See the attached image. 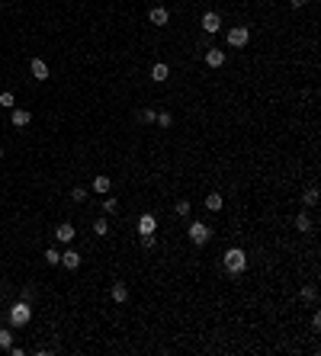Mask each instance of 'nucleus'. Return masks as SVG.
Listing matches in <instances>:
<instances>
[{
	"mask_svg": "<svg viewBox=\"0 0 321 356\" xmlns=\"http://www.w3.org/2000/svg\"><path fill=\"white\" fill-rule=\"evenodd\" d=\"M225 270H228V273H244V270H248V254H244L241 247L225 250Z\"/></svg>",
	"mask_w": 321,
	"mask_h": 356,
	"instance_id": "nucleus-1",
	"label": "nucleus"
},
{
	"mask_svg": "<svg viewBox=\"0 0 321 356\" xmlns=\"http://www.w3.org/2000/svg\"><path fill=\"white\" fill-rule=\"evenodd\" d=\"M29 321H32V305L26 302V298L10 308V324H13V327H26Z\"/></svg>",
	"mask_w": 321,
	"mask_h": 356,
	"instance_id": "nucleus-2",
	"label": "nucleus"
},
{
	"mask_svg": "<svg viewBox=\"0 0 321 356\" xmlns=\"http://www.w3.org/2000/svg\"><path fill=\"white\" fill-rule=\"evenodd\" d=\"M187 235H190V241H193V244H206L209 237H212V228H209L206 222H193L187 228Z\"/></svg>",
	"mask_w": 321,
	"mask_h": 356,
	"instance_id": "nucleus-3",
	"label": "nucleus"
},
{
	"mask_svg": "<svg viewBox=\"0 0 321 356\" xmlns=\"http://www.w3.org/2000/svg\"><path fill=\"white\" fill-rule=\"evenodd\" d=\"M228 45L231 49H244V45H248V39H251V29L248 26H235V29H228Z\"/></svg>",
	"mask_w": 321,
	"mask_h": 356,
	"instance_id": "nucleus-4",
	"label": "nucleus"
},
{
	"mask_svg": "<svg viewBox=\"0 0 321 356\" xmlns=\"http://www.w3.org/2000/svg\"><path fill=\"white\" fill-rule=\"evenodd\" d=\"M199 26L209 32V36H215L218 29H222V16H218L215 10H209V13H202V19H199Z\"/></svg>",
	"mask_w": 321,
	"mask_h": 356,
	"instance_id": "nucleus-5",
	"label": "nucleus"
},
{
	"mask_svg": "<svg viewBox=\"0 0 321 356\" xmlns=\"http://www.w3.org/2000/svg\"><path fill=\"white\" fill-rule=\"evenodd\" d=\"M154 231H158V218H154L151 212H145V215L138 218V235L145 237V235H154Z\"/></svg>",
	"mask_w": 321,
	"mask_h": 356,
	"instance_id": "nucleus-6",
	"label": "nucleus"
},
{
	"mask_svg": "<svg viewBox=\"0 0 321 356\" xmlns=\"http://www.w3.org/2000/svg\"><path fill=\"white\" fill-rule=\"evenodd\" d=\"M10 122H13L16 128H26V125L32 122V113H29V109H16V106H13V109H10Z\"/></svg>",
	"mask_w": 321,
	"mask_h": 356,
	"instance_id": "nucleus-7",
	"label": "nucleus"
},
{
	"mask_svg": "<svg viewBox=\"0 0 321 356\" xmlns=\"http://www.w3.org/2000/svg\"><path fill=\"white\" fill-rule=\"evenodd\" d=\"M55 237H58L61 244H71L74 237H77V231H74L71 222H64V225H58V228H55Z\"/></svg>",
	"mask_w": 321,
	"mask_h": 356,
	"instance_id": "nucleus-8",
	"label": "nucleus"
},
{
	"mask_svg": "<svg viewBox=\"0 0 321 356\" xmlns=\"http://www.w3.org/2000/svg\"><path fill=\"white\" fill-rule=\"evenodd\" d=\"M29 71H32V77H36V80H49V64H45V58H32Z\"/></svg>",
	"mask_w": 321,
	"mask_h": 356,
	"instance_id": "nucleus-9",
	"label": "nucleus"
},
{
	"mask_svg": "<svg viewBox=\"0 0 321 356\" xmlns=\"http://www.w3.org/2000/svg\"><path fill=\"white\" fill-rule=\"evenodd\" d=\"M148 19H151V26H167L170 13L164 10V6H151V10H148Z\"/></svg>",
	"mask_w": 321,
	"mask_h": 356,
	"instance_id": "nucleus-10",
	"label": "nucleus"
},
{
	"mask_svg": "<svg viewBox=\"0 0 321 356\" xmlns=\"http://www.w3.org/2000/svg\"><path fill=\"white\" fill-rule=\"evenodd\" d=\"M167 77H170V67L164 64V61H158V64L151 67V80H154V84H164Z\"/></svg>",
	"mask_w": 321,
	"mask_h": 356,
	"instance_id": "nucleus-11",
	"label": "nucleus"
},
{
	"mask_svg": "<svg viewBox=\"0 0 321 356\" xmlns=\"http://www.w3.org/2000/svg\"><path fill=\"white\" fill-rule=\"evenodd\" d=\"M206 64H209V67H222V64H225V52H222V49H209V52H206Z\"/></svg>",
	"mask_w": 321,
	"mask_h": 356,
	"instance_id": "nucleus-12",
	"label": "nucleus"
},
{
	"mask_svg": "<svg viewBox=\"0 0 321 356\" xmlns=\"http://www.w3.org/2000/svg\"><path fill=\"white\" fill-rule=\"evenodd\" d=\"M61 263H64L67 270H77L80 266V254L77 250H64V254H61Z\"/></svg>",
	"mask_w": 321,
	"mask_h": 356,
	"instance_id": "nucleus-13",
	"label": "nucleus"
},
{
	"mask_svg": "<svg viewBox=\"0 0 321 356\" xmlns=\"http://www.w3.org/2000/svg\"><path fill=\"white\" fill-rule=\"evenodd\" d=\"M222 205H225L222 193H209V196H206V209H209V212H222Z\"/></svg>",
	"mask_w": 321,
	"mask_h": 356,
	"instance_id": "nucleus-14",
	"label": "nucleus"
},
{
	"mask_svg": "<svg viewBox=\"0 0 321 356\" xmlns=\"http://www.w3.org/2000/svg\"><path fill=\"white\" fill-rule=\"evenodd\" d=\"M109 186H113L109 177H97V180H93V193H109Z\"/></svg>",
	"mask_w": 321,
	"mask_h": 356,
	"instance_id": "nucleus-15",
	"label": "nucleus"
},
{
	"mask_svg": "<svg viewBox=\"0 0 321 356\" xmlns=\"http://www.w3.org/2000/svg\"><path fill=\"white\" fill-rule=\"evenodd\" d=\"M113 298H116V302H126V298H128L126 283H113Z\"/></svg>",
	"mask_w": 321,
	"mask_h": 356,
	"instance_id": "nucleus-16",
	"label": "nucleus"
},
{
	"mask_svg": "<svg viewBox=\"0 0 321 356\" xmlns=\"http://www.w3.org/2000/svg\"><path fill=\"white\" fill-rule=\"evenodd\" d=\"M45 263H49V266H58V263H61V254H58L55 247H45Z\"/></svg>",
	"mask_w": 321,
	"mask_h": 356,
	"instance_id": "nucleus-17",
	"label": "nucleus"
},
{
	"mask_svg": "<svg viewBox=\"0 0 321 356\" xmlns=\"http://www.w3.org/2000/svg\"><path fill=\"white\" fill-rule=\"evenodd\" d=\"M0 347H3V350H10V347H13V331H10V327L0 331Z\"/></svg>",
	"mask_w": 321,
	"mask_h": 356,
	"instance_id": "nucleus-18",
	"label": "nucleus"
},
{
	"mask_svg": "<svg viewBox=\"0 0 321 356\" xmlns=\"http://www.w3.org/2000/svg\"><path fill=\"white\" fill-rule=\"evenodd\" d=\"M0 106H3V109H13V106H16V97H13L10 90H3V93H0Z\"/></svg>",
	"mask_w": 321,
	"mask_h": 356,
	"instance_id": "nucleus-19",
	"label": "nucleus"
},
{
	"mask_svg": "<svg viewBox=\"0 0 321 356\" xmlns=\"http://www.w3.org/2000/svg\"><path fill=\"white\" fill-rule=\"evenodd\" d=\"M296 228H299V231H312V218L305 215V212H302V215L296 218Z\"/></svg>",
	"mask_w": 321,
	"mask_h": 356,
	"instance_id": "nucleus-20",
	"label": "nucleus"
},
{
	"mask_svg": "<svg viewBox=\"0 0 321 356\" xmlns=\"http://www.w3.org/2000/svg\"><path fill=\"white\" fill-rule=\"evenodd\" d=\"M93 231H97L100 237H103V235H109V222H106V218H97V222H93Z\"/></svg>",
	"mask_w": 321,
	"mask_h": 356,
	"instance_id": "nucleus-21",
	"label": "nucleus"
},
{
	"mask_svg": "<svg viewBox=\"0 0 321 356\" xmlns=\"http://www.w3.org/2000/svg\"><path fill=\"white\" fill-rule=\"evenodd\" d=\"M302 202H305V205H315V202H318V189L309 186V189H305V196H302Z\"/></svg>",
	"mask_w": 321,
	"mask_h": 356,
	"instance_id": "nucleus-22",
	"label": "nucleus"
},
{
	"mask_svg": "<svg viewBox=\"0 0 321 356\" xmlns=\"http://www.w3.org/2000/svg\"><path fill=\"white\" fill-rule=\"evenodd\" d=\"M71 199H74V202H84V199H87V189H84V186H74V189H71Z\"/></svg>",
	"mask_w": 321,
	"mask_h": 356,
	"instance_id": "nucleus-23",
	"label": "nucleus"
},
{
	"mask_svg": "<svg viewBox=\"0 0 321 356\" xmlns=\"http://www.w3.org/2000/svg\"><path fill=\"white\" fill-rule=\"evenodd\" d=\"M154 119H158V125H161V128H167L170 122H174V116H170V113H161V116H154Z\"/></svg>",
	"mask_w": 321,
	"mask_h": 356,
	"instance_id": "nucleus-24",
	"label": "nucleus"
},
{
	"mask_svg": "<svg viewBox=\"0 0 321 356\" xmlns=\"http://www.w3.org/2000/svg\"><path fill=\"white\" fill-rule=\"evenodd\" d=\"M103 209L109 212V215H113V212H119V199H113V196H109V199L103 202Z\"/></svg>",
	"mask_w": 321,
	"mask_h": 356,
	"instance_id": "nucleus-25",
	"label": "nucleus"
},
{
	"mask_svg": "<svg viewBox=\"0 0 321 356\" xmlns=\"http://www.w3.org/2000/svg\"><path fill=\"white\" fill-rule=\"evenodd\" d=\"M190 209H193V205H190L187 199H180V202H177V215H190Z\"/></svg>",
	"mask_w": 321,
	"mask_h": 356,
	"instance_id": "nucleus-26",
	"label": "nucleus"
},
{
	"mask_svg": "<svg viewBox=\"0 0 321 356\" xmlns=\"http://www.w3.org/2000/svg\"><path fill=\"white\" fill-rule=\"evenodd\" d=\"M302 298H305V302H315V286H305V289H302Z\"/></svg>",
	"mask_w": 321,
	"mask_h": 356,
	"instance_id": "nucleus-27",
	"label": "nucleus"
},
{
	"mask_svg": "<svg viewBox=\"0 0 321 356\" xmlns=\"http://www.w3.org/2000/svg\"><path fill=\"white\" fill-rule=\"evenodd\" d=\"M154 244H158V241H154V235H145V237H141V247H145V250H151Z\"/></svg>",
	"mask_w": 321,
	"mask_h": 356,
	"instance_id": "nucleus-28",
	"label": "nucleus"
},
{
	"mask_svg": "<svg viewBox=\"0 0 321 356\" xmlns=\"http://www.w3.org/2000/svg\"><path fill=\"white\" fill-rule=\"evenodd\" d=\"M305 3H309V0H289V6H296V10H299V6H305Z\"/></svg>",
	"mask_w": 321,
	"mask_h": 356,
	"instance_id": "nucleus-29",
	"label": "nucleus"
},
{
	"mask_svg": "<svg viewBox=\"0 0 321 356\" xmlns=\"http://www.w3.org/2000/svg\"><path fill=\"white\" fill-rule=\"evenodd\" d=\"M0 161H3V148H0Z\"/></svg>",
	"mask_w": 321,
	"mask_h": 356,
	"instance_id": "nucleus-30",
	"label": "nucleus"
},
{
	"mask_svg": "<svg viewBox=\"0 0 321 356\" xmlns=\"http://www.w3.org/2000/svg\"><path fill=\"white\" fill-rule=\"evenodd\" d=\"M0 10H3V3H0Z\"/></svg>",
	"mask_w": 321,
	"mask_h": 356,
	"instance_id": "nucleus-31",
	"label": "nucleus"
}]
</instances>
